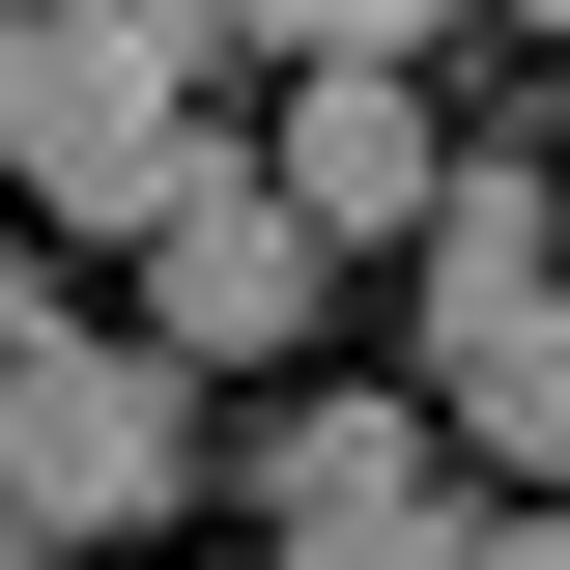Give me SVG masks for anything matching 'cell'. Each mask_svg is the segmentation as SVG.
Segmentation results:
<instances>
[{"label": "cell", "mask_w": 570, "mask_h": 570, "mask_svg": "<svg viewBox=\"0 0 570 570\" xmlns=\"http://www.w3.org/2000/svg\"><path fill=\"white\" fill-rule=\"evenodd\" d=\"M314 257H343V228L285 200V142H200V200L142 228V343L171 371H285L314 343Z\"/></svg>", "instance_id": "3"}, {"label": "cell", "mask_w": 570, "mask_h": 570, "mask_svg": "<svg viewBox=\"0 0 570 570\" xmlns=\"http://www.w3.org/2000/svg\"><path fill=\"white\" fill-rule=\"evenodd\" d=\"M29 343H58V285H29V257H0V371H29Z\"/></svg>", "instance_id": "8"}, {"label": "cell", "mask_w": 570, "mask_h": 570, "mask_svg": "<svg viewBox=\"0 0 570 570\" xmlns=\"http://www.w3.org/2000/svg\"><path fill=\"white\" fill-rule=\"evenodd\" d=\"M400 257H428V343H400V371L542 343V314H570V142H456V200H428Z\"/></svg>", "instance_id": "4"}, {"label": "cell", "mask_w": 570, "mask_h": 570, "mask_svg": "<svg viewBox=\"0 0 570 570\" xmlns=\"http://www.w3.org/2000/svg\"><path fill=\"white\" fill-rule=\"evenodd\" d=\"M485 29H570V0H485Z\"/></svg>", "instance_id": "9"}, {"label": "cell", "mask_w": 570, "mask_h": 570, "mask_svg": "<svg viewBox=\"0 0 570 570\" xmlns=\"http://www.w3.org/2000/svg\"><path fill=\"white\" fill-rule=\"evenodd\" d=\"M285 200H314V228H428V200H456L428 86L400 58H285Z\"/></svg>", "instance_id": "5"}, {"label": "cell", "mask_w": 570, "mask_h": 570, "mask_svg": "<svg viewBox=\"0 0 570 570\" xmlns=\"http://www.w3.org/2000/svg\"><path fill=\"white\" fill-rule=\"evenodd\" d=\"M257 570H485V485H456V400H285L257 428Z\"/></svg>", "instance_id": "1"}, {"label": "cell", "mask_w": 570, "mask_h": 570, "mask_svg": "<svg viewBox=\"0 0 570 570\" xmlns=\"http://www.w3.org/2000/svg\"><path fill=\"white\" fill-rule=\"evenodd\" d=\"M171 456H200V400H171V343H86V314H58V343H29V371H0V513H29V542H142V513H171Z\"/></svg>", "instance_id": "2"}, {"label": "cell", "mask_w": 570, "mask_h": 570, "mask_svg": "<svg viewBox=\"0 0 570 570\" xmlns=\"http://www.w3.org/2000/svg\"><path fill=\"white\" fill-rule=\"evenodd\" d=\"M428 29H485V0H257V58H400V86H428Z\"/></svg>", "instance_id": "7"}, {"label": "cell", "mask_w": 570, "mask_h": 570, "mask_svg": "<svg viewBox=\"0 0 570 570\" xmlns=\"http://www.w3.org/2000/svg\"><path fill=\"white\" fill-rule=\"evenodd\" d=\"M58 29H86V58H142V86H228V58H257V0H58Z\"/></svg>", "instance_id": "6"}]
</instances>
